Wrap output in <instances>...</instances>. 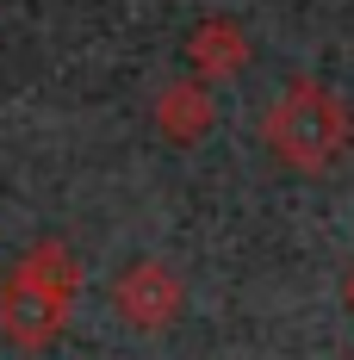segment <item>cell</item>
<instances>
[{"mask_svg": "<svg viewBox=\"0 0 354 360\" xmlns=\"http://www.w3.org/2000/svg\"><path fill=\"white\" fill-rule=\"evenodd\" d=\"M75 292H81V261L63 236H37L0 274V335L19 354H44L50 342H63L75 317Z\"/></svg>", "mask_w": 354, "mask_h": 360, "instance_id": "obj_1", "label": "cell"}, {"mask_svg": "<svg viewBox=\"0 0 354 360\" xmlns=\"http://www.w3.org/2000/svg\"><path fill=\"white\" fill-rule=\"evenodd\" d=\"M261 143L292 174H329L354 149V112L317 75H292L261 112Z\"/></svg>", "mask_w": 354, "mask_h": 360, "instance_id": "obj_2", "label": "cell"}, {"mask_svg": "<svg viewBox=\"0 0 354 360\" xmlns=\"http://www.w3.org/2000/svg\"><path fill=\"white\" fill-rule=\"evenodd\" d=\"M180 304H187V286H180L175 261H162V255H143V261H131L112 280V311H118V323L137 329V335L175 329Z\"/></svg>", "mask_w": 354, "mask_h": 360, "instance_id": "obj_3", "label": "cell"}, {"mask_svg": "<svg viewBox=\"0 0 354 360\" xmlns=\"http://www.w3.org/2000/svg\"><path fill=\"white\" fill-rule=\"evenodd\" d=\"M248 56H255V44H248V32L230 13H212V19H199V25L187 32V69L199 75L206 87L236 81V75L248 69Z\"/></svg>", "mask_w": 354, "mask_h": 360, "instance_id": "obj_4", "label": "cell"}, {"mask_svg": "<svg viewBox=\"0 0 354 360\" xmlns=\"http://www.w3.org/2000/svg\"><path fill=\"white\" fill-rule=\"evenodd\" d=\"M149 118H156V131H162L168 143H199L217 124V100H212V87H206L199 75H175V81L156 94Z\"/></svg>", "mask_w": 354, "mask_h": 360, "instance_id": "obj_5", "label": "cell"}, {"mask_svg": "<svg viewBox=\"0 0 354 360\" xmlns=\"http://www.w3.org/2000/svg\"><path fill=\"white\" fill-rule=\"evenodd\" d=\"M342 304L354 311V261H348V274H342Z\"/></svg>", "mask_w": 354, "mask_h": 360, "instance_id": "obj_6", "label": "cell"}]
</instances>
